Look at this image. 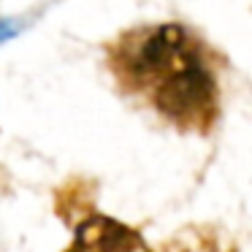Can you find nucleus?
<instances>
[{"mask_svg":"<svg viewBox=\"0 0 252 252\" xmlns=\"http://www.w3.org/2000/svg\"><path fill=\"white\" fill-rule=\"evenodd\" d=\"M109 68L122 93L179 133L209 136L222 117V57L179 22L138 25L117 35Z\"/></svg>","mask_w":252,"mask_h":252,"instance_id":"obj_1","label":"nucleus"},{"mask_svg":"<svg viewBox=\"0 0 252 252\" xmlns=\"http://www.w3.org/2000/svg\"><path fill=\"white\" fill-rule=\"evenodd\" d=\"M17 33H19V22H14V19H0V44L14 38Z\"/></svg>","mask_w":252,"mask_h":252,"instance_id":"obj_3","label":"nucleus"},{"mask_svg":"<svg viewBox=\"0 0 252 252\" xmlns=\"http://www.w3.org/2000/svg\"><path fill=\"white\" fill-rule=\"evenodd\" d=\"M65 252H152L141 233L111 217L95 214L76 228L71 247Z\"/></svg>","mask_w":252,"mask_h":252,"instance_id":"obj_2","label":"nucleus"}]
</instances>
